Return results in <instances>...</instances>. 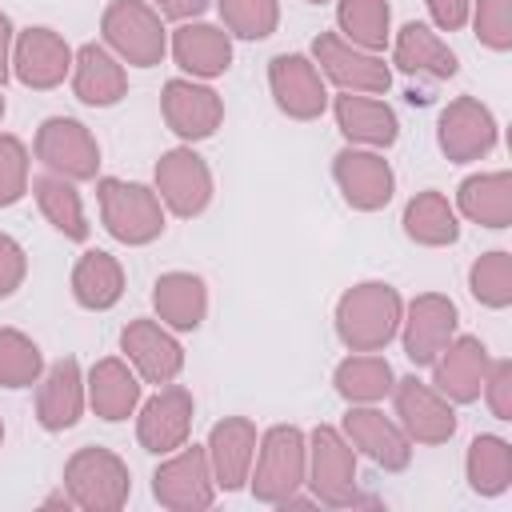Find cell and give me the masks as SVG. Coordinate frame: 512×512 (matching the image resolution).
I'll return each instance as SVG.
<instances>
[{"label":"cell","instance_id":"5","mask_svg":"<svg viewBox=\"0 0 512 512\" xmlns=\"http://www.w3.org/2000/svg\"><path fill=\"white\" fill-rule=\"evenodd\" d=\"M272 84H276L280 104L292 116H316L324 108V88L312 76L308 60H300V56H276L272 60Z\"/></svg>","mask_w":512,"mask_h":512},{"label":"cell","instance_id":"6","mask_svg":"<svg viewBox=\"0 0 512 512\" xmlns=\"http://www.w3.org/2000/svg\"><path fill=\"white\" fill-rule=\"evenodd\" d=\"M160 188L176 212H200L208 200V172L192 152H172L160 160Z\"/></svg>","mask_w":512,"mask_h":512},{"label":"cell","instance_id":"11","mask_svg":"<svg viewBox=\"0 0 512 512\" xmlns=\"http://www.w3.org/2000/svg\"><path fill=\"white\" fill-rule=\"evenodd\" d=\"M440 140H444V148L452 156H472V152H480V148L492 144V120L472 100H460L452 112H444Z\"/></svg>","mask_w":512,"mask_h":512},{"label":"cell","instance_id":"15","mask_svg":"<svg viewBox=\"0 0 512 512\" xmlns=\"http://www.w3.org/2000/svg\"><path fill=\"white\" fill-rule=\"evenodd\" d=\"M120 88H124L120 68H116L96 44H88V48L80 52V72H76V92H80V100H88V104H112V100L120 96Z\"/></svg>","mask_w":512,"mask_h":512},{"label":"cell","instance_id":"20","mask_svg":"<svg viewBox=\"0 0 512 512\" xmlns=\"http://www.w3.org/2000/svg\"><path fill=\"white\" fill-rule=\"evenodd\" d=\"M480 372H484V348L476 340H460L448 352V360L440 364V384L448 392H456L460 400H472L476 384H480Z\"/></svg>","mask_w":512,"mask_h":512},{"label":"cell","instance_id":"14","mask_svg":"<svg viewBox=\"0 0 512 512\" xmlns=\"http://www.w3.org/2000/svg\"><path fill=\"white\" fill-rule=\"evenodd\" d=\"M340 112V124L348 136H360V140H372V144H392L396 140V120L384 104H372V100H360V96H344L336 104Z\"/></svg>","mask_w":512,"mask_h":512},{"label":"cell","instance_id":"29","mask_svg":"<svg viewBox=\"0 0 512 512\" xmlns=\"http://www.w3.org/2000/svg\"><path fill=\"white\" fill-rule=\"evenodd\" d=\"M220 8L232 20V28H240V36H268L276 20L272 0H220Z\"/></svg>","mask_w":512,"mask_h":512},{"label":"cell","instance_id":"23","mask_svg":"<svg viewBox=\"0 0 512 512\" xmlns=\"http://www.w3.org/2000/svg\"><path fill=\"white\" fill-rule=\"evenodd\" d=\"M464 208L468 216L500 228L508 220V176H488V180H468L464 184Z\"/></svg>","mask_w":512,"mask_h":512},{"label":"cell","instance_id":"10","mask_svg":"<svg viewBox=\"0 0 512 512\" xmlns=\"http://www.w3.org/2000/svg\"><path fill=\"white\" fill-rule=\"evenodd\" d=\"M452 304L436 300V296H424L416 308H412V324H408V356L416 364H428L436 356V348L444 344V336L452 332Z\"/></svg>","mask_w":512,"mask_h":512},{"label":"cell","instance_id":"39","mask_svg":"<svg viewBox=\"0 0 512 512\" xmlns=\"http://www.w3.org/2000/svg\"><path fill=\"white\" fill-rule=\"evenodd\" d=\"M4 44H8V20L0 16V80H4Z\"/></svg>","mask_w":512,"mask_h":512},{"label":"cell","instance_id":"22","mask_svg":"<svg viewBox=\"0 0 512 512\" xmlns=\"http://www.w3.org/2000/svg\"><path fill=\"white\" fill-rule=\"evenodd\" d=\"M184 412H188L184 392H164V396H156V400L148 404V416H144V440H148L156 452H160L164 444L180 440V432H184Z\"/></svg>","mask_w":512,"mask_h":512},{"label":"cell","instance_id":"33","mask_svg":"<svg viewBox=\"0 0 512 512\" xmlns=\"http://www.w3.org/2000/svg\"><path fill=\"white\" fill-rule=\"evenodd\" d=\"M24 184V148L12 136H0V204H12Z\"/></svg>","mask_w":512,"mask_h":512},{"label":"cell","instance_id":"35","mask_svg":"<svg viewBox=\"0 0 512 512\" xmlns=\"http://www.w3.org/2000/svg\"><path fill=\"white\" fill-rule=\"evenodd\" d=\"M480 36L492 44V48H504L508 44V20H504V0H484V12L476 20Z\"/></svg>","mask_w":512,"mask_h":512},{"label":"cell","instance_id":"38","mask_svg":"<svg viewBox=\"0 0 512 512\" xmlns=\"http://www.w3.org/2000/svg\"><path fill=\"white\" fill-rule=\"evenodd\" d=\"M156 4H160L168 16H188V12H200L208 0H156Z\"/></svg>","mask_w":512,"mask_h":512},{"label":"cell","instance_id":"16","mask_svg":"<svg viewBox=\"0 0 512 512\" xmlns=\"http://www.w3.org/2000/svg\"><path fill=\"white\" fill-rule=\"evenodd\" d=\"M156 304L176 328H196L204 312V288L196 276H164L156 284Z\"/></svg>","mask_w":512,"mask_h":512},{"label":"cell","instance_id":"3","mask_svg":"<svg viewBox=\"0 0 512 512\" xmlns=\"http://www.w3.org/2000/svg\"><path fill=\"white\" fill-rule=\"evenodd\" d=\"M104 28H108V36H112V44H120L136 64H152L160 52H164V36H160V28H156V20L140 8V4H128V0H120L112 12H108V20H104Z\"/></svg>","mask_w":512,"mask_h":512},{"label":"cell","instance_id":"8","mask_svg":"<svg viewBox=\"0 0 512 512\" xmlns=\"http://www.w3.org/2000/svg\"><path fill=\"white\" fill-rule=\"evenodd\" d=\"M20 80L28 84H56L68 68V48L48 32V28H32L24 40H20Z\"/></svg>","mask_w":512,"mask_h":512},{"label":"cell","instance_id":"37","mask_svg":"<svg viewBox=\"0 0 512 512\" xmlns=\"http://www.w3.org/2000/svg\"><path fill=\"white\" fill-rule=\"evenodd\" d=\"M432 12L444 28H456L464 20V0H432Z\"/></svg>","mask_w":512,"mask_h":512},{"label":"cell","instance_id":"7","mask_svg":"<svg viewBox=\"0 0 512 512\" xmlns=\"http://www.w3.org/2000/svg\"><path fill=\"white\" fill-rule=\"evenodd\" d=\"M336 176H340V184L348 188V200L360 204V208H376V204L388 200L392 176H388L384 160H376V156H364V152H340V160H336Z\"/></svg>","mask_w":512,"mask_h":512},{"label":"cell","instance_id":"30","mask_svg":"<svg viewBox=\"0 0 512 512\" xmlns=\"http://www.w3.org/2000/svg\"><path fill=\"white\" fill-rule=\"evenodd\" d=\"M340 388L348 396H380L388 388V364H380V360H348L340 368Z\"/></svg>","mask_w":512,"mask_h":512},{"label":"cell","instance_id":"31","mask_svg":"<svg viewBox=\"0 0 512 512\" xmlns=\"http://www.w3.org/2000/svg\"><path fill=\"white\" fill-rule=\"evenodd\" d=\"M472 292L488 304H504L512 292H508V256L504 252H492L488 260L476 264L472 272Z\"/></svg>","mask_w":512,"mask_h":512},{"label":"cell","instance_id":"25","mask_svg":"<svg viewBox=\"0 0 512 512\" xmlns=\"http://www.w3.org/2000/svg\"><path fill=\"white\" fill-rule=\"evenodd\" d=\"M36 196H40L44 212L52 216V224H56L60 232H68V236H84L80 200H76V192H72L68 184H60V180L44 176V180H36Z\"/></svg>","mask_w":512,"mask_h":512},{"label":"cell","instance_id":"13","mask_svg":"<svg viewBox=\"0 0 512 512\" xmlns=\"http://www.w3.org/2000/svg\"><path fill=\"white\" fill-rule=\"evenodd\" d=\"M176 56L184 68L200 72V76H212L220 68H228V40L224 32L216 28H180L176 32Z\"/></svg>","mask_w":512,"mask_h":512},{"label":"cell","instance_id":"40","mask_svg":"<svg viewBox=\"0 0 512 512\" xmlns=\"http://www.w3.org/2000/svg\"><path fill=\"white\" fill-rule=\"evenodd\" d=\"M0 108H4V104H0Z\"/></svg>","mask_w":512,"mask_h":512},{"label":"cell","instance_id":"17","mask_svg":"<svg viewBox=\"0 0 512 512\" xmlns=\"http://www.w3.org/2000/svg\"><path fill=\"white\" fill-rule=\"evenodd\" d=\"M400 64L408 72H432V76H452L456 72V56L444 52L424 24H408L404 28V36H400Z\"/></svg>","mask_w":512,"mask_h":512},{"label":"cell","instance_id":"36","mask_svg":"<svg viewBox=\"0 0 512 512\" xmlns=\"http://www.w3.org/2000/svg\"><path fill=\"white\" fill-rule=\"evenodd\" d=\"M20 248L8 240V236H0V296H8L12 292V284L20 280Z\"/></svg>","mask_w":512,"mask_h":512},{"label":"cell","instance_id":"27","mask_svg":"<svg viewBox=\"0 0 512 512\" xmlns=\"http://www.w3.org/2000/svg\"><path fill=\"white\" fill-rule=\"evenodd\" d=\"M340 24H344L356 40H364V44H384L388 4H384V0H344Z\"/></svg>","mask_w":512,"mask_h":512},{"label":"cell","instance_id":"26","mask_svg":"<svg viewBox=\"0 0 512 512\" xmlns=\"http://www.w3.org/2000/svg\"><path fill=\"white\" fill-rule=\"evenodd\" d=\"M76 420V360H64L52 368L48 392H44V424L60 428Z\"/></svg>","mask_w":512,"mask_h":512},{"label":"cell","instance_id":"24","mask_svg":"<svg viewBox=\"0 0 512 512\" xmlns=\"http://www.w3.org/2000/svg\"><path fill=\"white\" fill-rule=\"evenodd\" d=\"M408 232L420 236V240H428V244H440V240H452L456 236V220H452L448 204L436 192H428V196H420V200L408 204Z\"/></svg>","mask_w":512,"mask_h":512},{"label":"cell","instance_id":"32","mask_svg":"<svg viewBox=\"0 0 512 512\" xmlns=\"http://www.w3.org/2000/svg\"><path fill=\"white\" fill-rule=\"evenodd\" d=\"M504 444L500 440H476L472 444V476H476V484L484 480V488H500L504 484Z\"/></svg>","mask_w":512,"mask_h":512},{"label":"cell","instance_id":"34","mask_svg":"<svg viewBox=\"0 0 512 512\" xmlns=\"http://www.w3.org/2000/svg\"><path fill=\"white\" fill-rule=\"evenodd\" d=\"M348 428H356L360 436H368V444H376V448H372L376 460H392V464L404 460L400 452H392V448H400V444H396V436H392L388 428H380L376 412H352V416H348Z\"/></svg>","mask_w":512,"mask_h":512},{"label":"cell","instance_id":"28","mask_svg":"<svg viewBox=\"0 0 512 512\" xmlns=\"http://www.w3.org/2000/svg\"><path fill=\"white\" fill-rule=\"evenodd\" d=\"M36 364H40V356H36V348H32L24 336L0 332V380H4L8 388L28 384V380L36 376Z\"/></svg>","mask_w":512,"mask_h":512},{"label":"cell","instance_id":"9","mask_svg":"<svg viewBox=\"0 0 512 512\" xmlns=\"http://www.w3.org/2000/svg\"><path fill=\"white\" fill-rule=\"evenodd\" d=\"M168 120L184 136H208L212 124L220 120V104L208 88H188V84H168Z\"/></svg>","mask_w":512,"mask_h":512},{"label":"cell","instance_id":"12","mask_svg":"<svg viewBox=\"0 0 512 512\" xmlns=\"http://www.w3.org/2000/svg\"><path fill=\"white\" fill-rule=\"evenodd\" d=\"M124 348L140 360V368H144L152 380H168V376L180 368V348H176L164 332H156L148 320H140V324H132V328L124 332Z\"/></svg>","mask_w":512,"mask_h":512},{"label":"cell","instance_id":"19","mask_svg":"<svg viewBox=\"0 0 512 512\" xmlns=\"http://www.w3.org/2000/svg\"><path fill=\"white\" fill-rule=\"evenodd\" d=\"M316 52L324 56V64H328V72L336 76V80H344V84H364V88H388V68L384 64H376V60H368V56H348L332 36H324L320 44H316Z\"/></svg>","mask_w":512,"mask_h":512},{"label":"cell","instance_id":"2","mask_svg":"<svg viewBox=\"0 0 512 512\" xmlns=\"http://www.w3.org/2000/svg\"><path fill=\"white\" fill-rule=\"evenodd\" d=\"M104 216L108 228L120 240H148L160 232V208L152 204V196L140 184H120V180H104Z\"/></svg>","mask_w":512,"mask_h":512},{"label":"cell","instance_id":"1","mask_svg":"<svg viewBox=\"0 0 512 512\" xmlns=\"http://www.w3.org/2000/svg\"><path fill=\"white\" fill-rule=\"evenodd\" d=\"M392 324H396V292L384 284H364L348 292L340 304V332L348 344L376 348L392 336Z\"/></svg>","mask_w":512,"mask_h":512},{"label":"cell","instance_id":"4","mask_svg":"<svg viewBox=\"0 0 512 512\" xmlns=\"http://www.w3.org/2000/svg\"><path fill=\"white\" fill-rule=\"evenodd\" d=\"M40 152L52 168H64L72 176H88L96 168V148L76 120H48L40 132Z\"/></svg>","mask_w":512,"mask_h":512},{"label":"cell","instance_id":"18","mask_svg":"<svg viewBox=\"0 0 512 512\" xmlns=\"http://www.w3.org/2000/svg\"><path fill=\"white\" fill-rule=\"evenodd\" d=\"M76 296L88 308H108L120 296V268L104 252H88L76 268Z\"/></svg>","mask_w":512,"mask_h":512},{"label":"cell","instance_id":"21","mask_svg":"<svg viewBox=\"0 0 512 512\" xmlns=\"http://www.w3.org/2000/svg\"><path fill=\"white\" fill-rule=\"evenodd\" d=\"M92 400H96V408L108 420H120L132 408V400H136V384H132V376L120 364L108 360V364H100L92 372Z\"/></svg>","mask_w":512,"mask_h":512}]
</instances>
